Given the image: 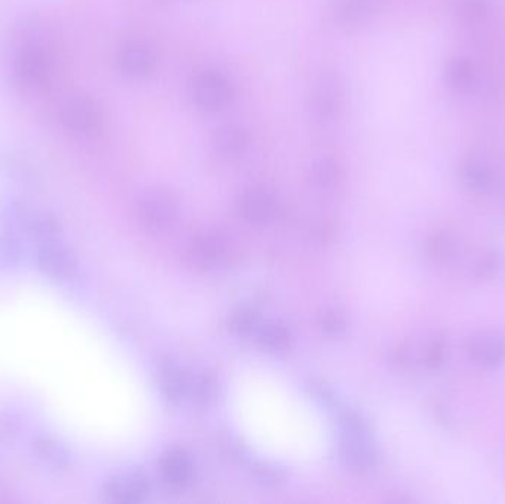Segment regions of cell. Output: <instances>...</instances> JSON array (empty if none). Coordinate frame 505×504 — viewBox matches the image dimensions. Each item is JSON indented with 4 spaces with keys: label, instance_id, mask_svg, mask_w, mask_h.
Returning <instances> with one entry per match:
<instances>
[{
    "label": "cell",
    "instance_id": "obj_12",
    "mask_svg": "<svg viewBox=\"0 0 505 504\" xmlns=\"http://www.w3.org/2000/svg\"><path fill=\"white\" fill-rule=\"evenodd\" d=\"M254 336L257 337L259 345L268 352H287L293 345L292 330L286 324L278 323V321L261 324Z\"/></svg>",
    "mask_w": 505,
    "mask_h": 504
},
{
    "label": "cell",
    "instance_id": "obj_6",
    "mask_svg": "<svg viewBox=\"0 0 505 504\" xmlns=\"http://www.w3.org/2000/svg\"><path fill=\"white\" fill-rule=\"evenodd\" d=\"M61 119L67 129L76 135H92L101 128V114L92 101L74 98L62 107Z\"/></svg>",
    "mask_w": 505,
    "mask_h": 504
},
{
    "label": "cell",
    "instance_id": "obj_9",
    "mask_svg": "<svg viewBox=\"0 0 505 504\" xmlns=\"http://www.w3.org/2000/svg\"><path fill=\"white\" fill-rule=\"evenodd\" d=\"M160 472L169 485L184 488L193 483L195 466L188 453L182 450H171L161 457Z\"/></svg>",
    "mask_w": 505,
    "mask_h": 504
},
{
    "label": "cell",
    "instance_id": "obj_14",
    "mask_svg": "<svg viewBox=\"0 0 505 504\" xmlns=\"http://www.w3.org/2000/svg\"><path fill=\"white\" fill-rule=\"evenodd\" d=\"M424 252L433 262H450L455 258V254L459 253V242L452 234L441 231L427 238V242L424 244Z\"/></svg>",
    "mask_w": 505,
    "mask_h": 504
},
{
    "label": "cell",
    "instance_id": "obj_25",
    "mask_svg": "<svg viewBox=\"0 0 505 504\" xmlns=\"http://www.w3.org/2000/svg\"><path fill=\"white\" fill-rule=\"evenodd\" d=\"M337 177L338 173L335 166L322 164L315 172V182L322 188H328V186H335V182H337Z\"/></svg>",
    "mask_w": 505,
    "mask_h": 504
},
{
    "label": "cell",
    "instance_id": "obj_21",
    "mask_svg": "<svg viewBox=\"0 0 505 504\" xmlns=\"http://www.w3.org/2000/svg\"><path fill=\"white\" fill-rule=\"evenodd\" d=\"M252 470H254V475H256V478L261 483H265V485H270V487L284 483V479H286L284 470L279 469L277 466L269 465V463H261Z\"/></svg>",
    "mask_w": 505,
    "mask_h": 504
},
{
    "label": "cell",
    "instance_id": "obj_19",
    "mask_svg": "<svg viewBox=\"0 0 505 504\" xmlns=\"http://www.w3.org/2000/svg\"><path fill=\"white\" fill-rule=\"evenodd\" d=\"M448 353V345H446L443 337H433L427 342V345L424 346L423 353H421V362L427 368L436 370L439 367L443 366Z\"/></svg>",
    "mask_w": 505,
    "mask_h": 504
},
{
    "label": "cell",
    "instance_id": "obj_20",
    "mask_svg": "<svg viewBox=\"0 0 505 504\" xmlns=\"http://www.w3.org/2000/svg\"><path fill=\"white\" fill-rule=\"evenodd\" d=\"M502 267V258L500 254L495 253V252H491V253L484 254L480 258L479 262L476 263L475 267V276L480 280L484 278H491V277L495 276Z\"/></svg>",
    "mask_w": 505,
    "mask_h": 504
},
{
    "label": "cell",
    "instance_id": "obj_18",
    "mask_svg": "<svg viewBox=\"0 0 505 504\" xmlns=\"http://www.w3.org/2000/svg\"><path fill=\"white\" fill-rule=\"evenodd\" d=\"M448 80H450L451 87H455L457 91H470L475 82L473 67L467 61H452L448 67Z\"/></svg>",
    "mask_w": 505,
    "mask_h": 504
},
{
    "label": "cell",
    "instance_id": "obj_4",
    "mask_svg": "<svg viewBox=\"0 0 505 504\" xmlns=\"http://www.w3.org/2000/svg\"><path fill=\"white\" fill-rule=\"evenodd\" d=\"M467 353L475 366L491 370L505 362V335L495 330L477 332L470 337Z\"/></svg>",
    "mask_w": 505,
    "mask_h": 504
},
{
    "label": "cell",
    "instance_id": "obj_2",
    "mask_svg": "<svg viewBox=\"0 0 505 504\" xmlns=\"http://www.w3.org/2000/svg\"><path fill=\"white\" fill-rule=\"evenodd\" d=\"M188 254L195 267L213 271L227 265L231 256V246L223 234L209 231L194 238L189 244Z\"/></svg>",
    "mask_w": 505,
    "mask_h": 504
},
{
    "label": "cell",
    "instance_id": "obj_11",
    "mask_svg": "<svg viewBox=\"0 0 505 504\" xmlns=\"http://www.w3.org/2000/svg\"><path fill=\"white\" fill-rule=\"evenodd\" d=\"M461 179L464 186L473 194H486L493 188L495 175L486 161L480 159H470L461 169Z\"/></svg>",
    "mask_w": 505,
    "mask_h": 504
},
{
    "label": "cell",
    "instance_id": "obj_1",
    "mask_svg": "<svg viewBox=\"0 0 505 504\" xmlns=\"http://www.w3.org/2000/svg\"><path fill=\"white\" fill-rule=\"evenodd\" d=\"M37 235L40 240L39 256H37L39 267L47 276L56 280L71 278L76 265L73 256L58 238L56 225L51 220H43L37 228Z\"/></svg>",
    "mask_w": 505,
    "mask_h": 504
},
{
    "label": "cell",
    "instance_id": "obj_13",
    "mask_svg": "<svg viewBox=\"0 0 505 504\" xmlns=\"http://www.w3.org/2000/svg\"><path fill=\"white\" fill-rule=\"evenodd\" d=\"M220 397V384L214 376L209 373H198L189 376L188 401L209 409Z\"/></svg>",
    "mask_w": 505,
    "mask_h": 504
},
{
    "label": "cell",
    "instance_id": "obj_23",
    "mask_svg": "<svg viewBox=\"0 0 505 504\" xmlns=\"http://www.w3.org/2000/svg\"><path fill=\"white\" fill-rule=\"evenodd\" d=\"M219 145L227 154L236 155L243 152L245 141L238 130L228 129L223 132V138H220Z\"/></svg>",
    "mask_w": 505,
    "mask_h": 504
},
{
    "label": "cell",
    "instance_id": "obj_15",
    "mask_svg": "<svg viewBox=\"0 0 505 504\" xmlns=\"http://www.w3.org/2000/svg\"><path fill=\"white\" fill-rule=\"evenodd\" d=\"M197 98L204 105L216 107L225 103L228 98V87L222 78L214 74H206L197 83Z\"/></svg>",
    "mask_w": 505,
    "mask_h": 504
},
{
    "label": "cell",
    "instance_id": "obj_24",
    "mask_svg": "<svg viewBox=\"0 0 505 504\" xmlns=\"http://www.w3.org/2000/svg\"><path fill=\"white\" fill-rule=\"evenodd\" d=\"M488 0H463L461 2V12L468 20H477L484 17L488 11Z\"/></svg>",
    "mask_w": 505,
    "mask_h": 504
},
{
    "label": "cell",
    "instance_id": "obj_5",
    "mask_svg": "<svg viewBox=\"0 0 505 504\" xmlns=\"http://www.w3.org/2000/svg\"><path fill=\"white\" fill-rule=\"evenodd\" d=\"M17 78L29 87H42L49 83L54 71L52 58L40 48H27L20 54L15 62Z\"/></svg>",
    "mask_w": 505,
    "mask_h": 504
},
{
    "label": "cell",
    "instance_id": "obj_17",
    "mask_svg": "<svg viewBox=\"0 0 505 504\" xmlns=\"http://www.w3.org/2000/svg\"><path fill=\"white\" fill-rule=\"evenodd\" d=\"M120 64L128 74H144L153 65V56L145 48L132 46L121 54Z\"/></svg>",
    "mask_w": 505,
    "mask_h": 504
},
{
    "label": "cell",
    "instance_id": "obj_3",
    "mask_svg": "<svg viewBox=\"0 0 505 504\" xmlns=\"http://www.w3.org/2000/svg\"><path fill=\"white\" fill-rule=\"evenodd\" d=\"M139 218L151 233H163L171 228L178 218V204L168 193L153 191L139 204Z\"/></svg>",
    "mask_w": 505,
    "mask_h": 504
},
{
    "label": "cell",
    "instance_id": "obj_22",
    "mask_svg": "<svg viewBox=\"0 0 505 504\" xmlns=\"http://www.w3.org/2000/svg\"><path fill=\"white\" fill-rule=\"evenodd\" d=\"M322 330L330 336H342L346 332V318L338 310H333L326 312L322 317Z\"/></svg>",
    "mask_w": 505,
    "mask_h": 504
},
{
    "label": "cell",
    "instance_id": "obj_10",
    "mask_svg": "<svg viewBox=\"0 0 505 504\" xmlns=\"http://www.w3.org/2000/svg\"><path fill=\"white\" fill-rule=\"evenodd\" d=\"M160 389L171 404L188 401L189 375L175 362H164L160 367Z\"/></svg>",
    "mask_w": 505,
    "mask_h": 504
},
{
    "label": "cell",
    "instance_id": "obj_7",
    "mask_svg": "<svg viewBox=\"0 0 505 504\" xmlns=\"http://www.w3.org/2000/svg\"><path fill=\"white\" fill-rule=\"evenodd\" d=\"M150 492V483L141 474L119 475L105 487L108 500L121 504L141 503L148 499Z\"/></svg>",
    "mask_w": 505,
    "mask_h": 504
},
{
    "label": "cell",
    "instance_id": "obj_16",
    "mask_svg": "<svg viewBox=\"0 0 505 504\" xmlns=\"http://www.w3.org/2000/svg\"><path fill=\"white\" fill-rule=\"evenodd\" d=\"M261 324V317L252 306L236 308V310H232V314L229 315V319H228V326L231 328V332L236 333L238 336L256 335Z\"/></svg>",
    "mask_w": 505,
    "mask_h": 504
},
{
    "label": "cell",
    "instance_id": "obj_8",
    "mask_svg": "<svg viewBox=\"0 0 505 504\" xmlns=\"http://www.w3.org/2000/svg\"><path fill=\"white\" fill-rule=\"evenodd\" d=\"M238 211L249 224L263 227L277 215V202L265 190H250L241 197Z\"/></svg>",
    "mask_w": 505,
    "mask_h": 504
}]
</instances>
